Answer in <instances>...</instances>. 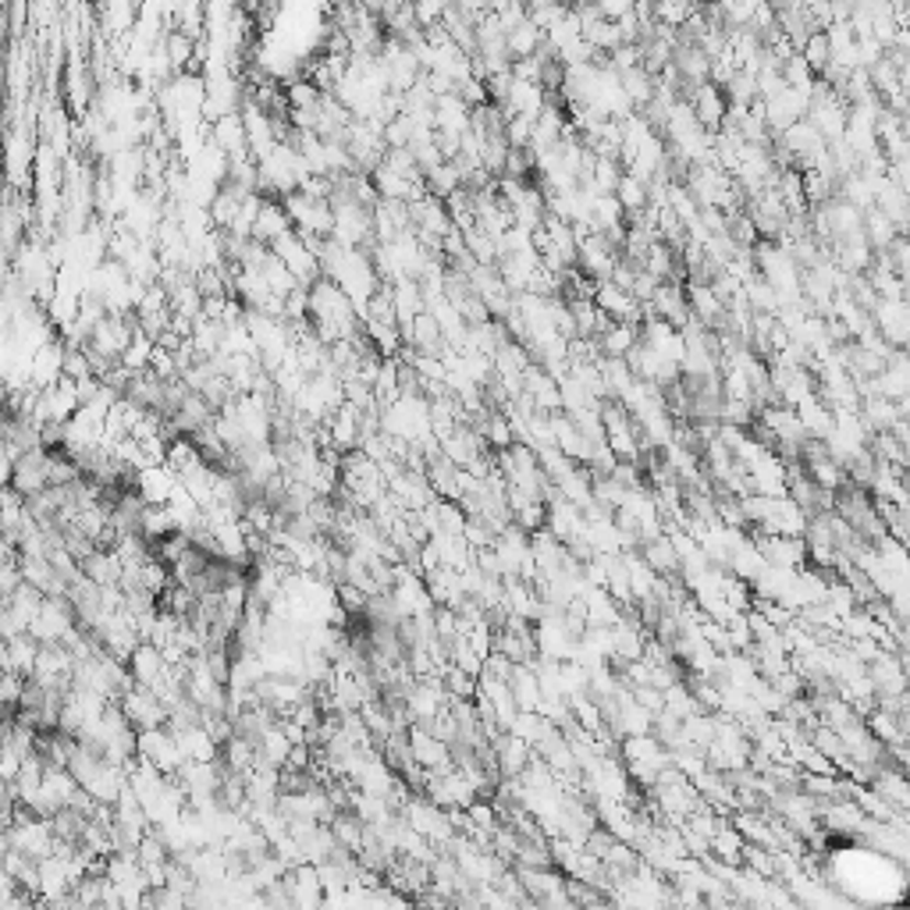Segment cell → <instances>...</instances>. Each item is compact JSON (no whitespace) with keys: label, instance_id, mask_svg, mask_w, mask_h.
<instances>
[{"label":"cell","instance_id":"obj_3","mask_svg":"<svg viewBox=\"0 0 910 910\" xmlns=\"http://www.w3.org/2000/svg\"><path fill=\"white\" fill-rule=\"evenodd\" d=\"M566 4H580V0H566Z\"/></svg>","mask_w":910,"mask_h":910},{"label":"cell","instance_id":"obj_1","mask_svg":"<svg viewBox=\"0 0 910 910\" xmlns=\"http://www.w3.org/2000/svg\"><path fill=\"white\" fill-rule=\"evenodd\" d=\"M541 43H544V33L530 19L506 33V51H509L512 60L515 57H534L541 51Z\"/></svg>","mask_w":910,"mask_h":910},{"label":"cell","instance_id":"obj_2","mask_svg":"<svg viewBox=\"0 0 910 910\" xmlns=\"http://www.w3.org/2000/svg\"><path fill=\"white\" fill-rule=\"evenodd\" d=\"M797 54H800L803 60H808V68H811L814 75H822V71L829 68V43H825V33H822V29H814V33L800 43Z\"/></svg>","mask_w":910,"mask_h":910}]
</instances>
